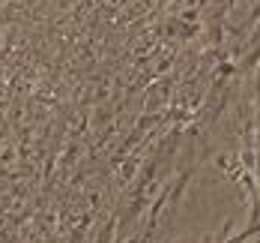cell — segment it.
Listing matches in <instances>:
<instances>
[{"label": "cell", "instance_id": "obj_1", "mask_svg": "<svg viewBox=\"0 0 260 243\" xmlns=\"http://www.w3.org/2000/svg\"><path fill=\"white\" fill-rule=\"evenodd\" d=\"M257 192H260V72H257Z\"/></svg>", "mask_w": 260, "mask_h": 243}]
</instances>
